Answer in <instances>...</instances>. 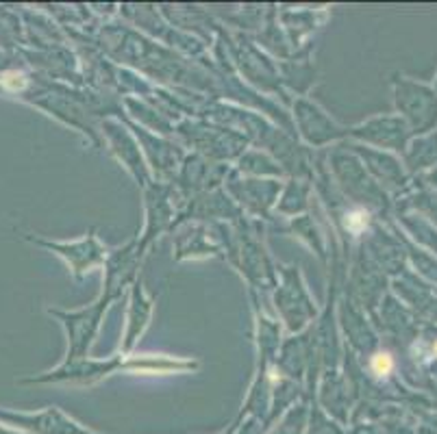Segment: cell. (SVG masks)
<instances>
[{"label": "cell", "instance_id": "obj_2", "mask_svg": "<svg viewBox=\"0 0 437 434\" xmlns=\"http://www.w3.org/2000/svg\"><path fill=\"white\" fill-rule=\"evenodd\" d=\"M435 354H437V343H435Z\"/></svg>", "mask_w": 437, "mask_h": 434}, {"label": "cell", "instance_id": "obj_1", "mask_svg": "<svg viewBox=\"0 0 437 434\" xmlns=\"http://www.w3.org/2000/svg\"><path fill=\"white\" fill-rule=\"evenodd\" d=\"M372 367L380 376L390 374V371H392V356L390 354H376V356H374V361H372Z\"/></svg>", "mask_w": 437, "mask_h": 434}]
</instances>
